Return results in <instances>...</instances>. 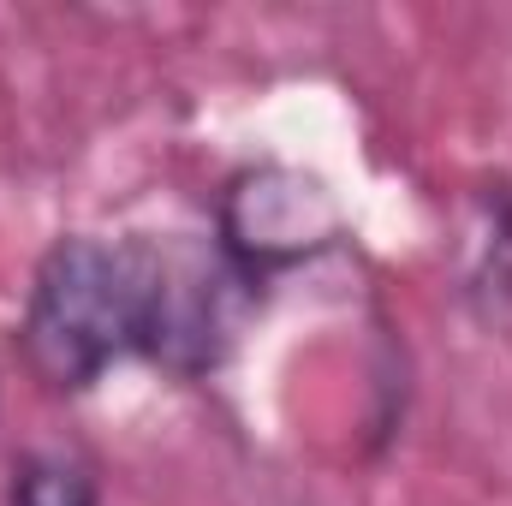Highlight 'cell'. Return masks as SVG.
<instances>
[{
    "mask_svg": "<svg viewBox=\"0 0 512 506\" xmlns=\"http://www.w3.org/2000/svg\"><path fill=\"white\" fill-rule=\"evenodd\" d=\"M24 370L48 393H90L126 352H137V239H54L24 298L18 322Z\"/></svg>",
    "mask_w": 512,
    "mask_h": 506,
    "instance_id": "1",
    "label": "cell"
},
{
    "mask_svg": "<svg viewBox=\"0 0 512 506\" xmlns=\"http://www.w3.org/2000/svg\"><path fill=\"white\" fill-rule=\"evenodd\" d=\"M256 298L221 245L137 239V358L179 381L215 376L239 340V304Z\"/></svg>",
    "mask_w": 512,
    "mask_h": 506,
    "instance_id": "2",
    "label": "cell"
},
{
    "mask_svg": "<svg viewBox=\"0 0 512 506\" xmlns=\"http://www.w3.org/2000/svg\"><path fill=\"white\" fill-rule=\"evenodd\" d=\"M6 506H102V471L78 447H24L12 459Z\"/></svg>",
    "mask_w": 512,
    "mask_h": 506,
    "instance_id": "5",
    "label": "cell"
},
{
    "mask_svg": "<svg viewBox=\"0 0 512 506\" xmlns=\"http://www.w3.org/2000/svg\"><path fill=\"white\" fill-rule=\"evenodd\" d=\"M459 298L477 316H512V179H483L465 209Z\"/></svg>",
    "mask_w": 512,
    "mask_h": 506,
    "instance_id": "4",
    "label": "cell"
},
{
    "mask_svg": "<svg viewBox=\"0 0 512 506\" xmlns=\"http://www.w3.org/2000/svg\"><path fill=\"white\" fill-rule=\"evenodd\" d=\"M340 239H346V215H340L328 179H316L304 167L262 161V167H245V173H233L221 185L215 245L239 268V280L251 292H262L286 268L316 262Z\"/></svg>",
    "mask_w": 512,
    "mask_h": 506,
    "instance_id": "3",
    "label": "cell"
}]
</instances>
